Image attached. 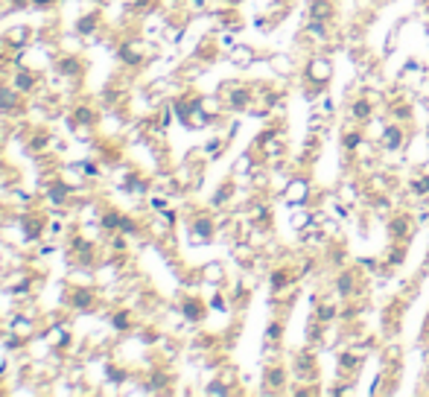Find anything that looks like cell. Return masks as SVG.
Listing matches in <instances>:
<instances>
[{
	"label": "cell",
	"mask_w": 429,
	"mask_h": 397,
	"mask_svg": "<svg viewBox=\"0 0 429 397\" xmlns=\"http://www.w3.org/2000/svg\"><path fill=\"white\" fill-rule=\"evenodd\" d=\"M333 73H336L333 58H330L324 50H313V53L304 56L298 79H301V85H306V88H327V85L333 82Z\"/></svg>",
	"instance_id": "1"
},
{
	"label": "cell",
	"mask_w": 429,
	"mask_h": 397,
	"mask_svg": "<svg viewBox=\"0 0 429 397\" xmlns=\"http://www.w3.org/2000/svg\"><path fill=\"white\" fill-rule=\"evenodd\" d=\"M316 196H319L316 181H313V175H306V172H295V175L289 178L286 190L281 193V199H284L289 207H298V205H316Z\"/></svg>",
	"instance_id": "2"
},
{
	"label": "cell",
	"mask_w": 429,
	"mask_h": 397,
	"mask_svg": "<svg viewBox=\"0 0 429 397\" xmlns=\"http://www.w3.org/2000/svg\"><path fill=\"white\" fill-rule=\"evenodd\" d=\"M415 228H418V222H415L412 210H394L386 220V231H388L391 242H409L415 237Z\"/></svg>",
	"instance_id": "3"
},
{
	"label": "cell",
	"mask_w": 429,
	"mask_h": 397,
	"mask_svg": "<svg viewBox=\"0 0 429 397\" xmlns=\"http://www.w3.org/2000/svg\"><path fill=\"white\" fill-rule=\"evenodd\" d=\"M374 114H377L374 103L368 100V97L362 94V91H359V97H353V100L345 105V120H353V123H359V126H365Z\"/></svg>",
	"instance_id": "4"
},
{
	"label": "cell",
	"mask_w": 429,
	"mask_h": 397,
	"mask_svg": "<svg viewBox=\"0 0 429 397\" xmlns=\"http://www.w3.org/2000/svg\"><path fill=\"white\" fill-rule=\"evenodd\" d=\"M426 76H429V71H426L420 62H415V58H412V62H406V65H403L397 85H400L403 91H409V94H415V91L423 85V79H426Z\"/></svg>",
	"instance_id": "5"
},
{
	"label": "cell",
	"mask_w": 429,
	"mask_h": 397,
	"mask_svg": "<svg viewBox=\"0 0 429 397\" xmlns=\"http://www.w3.org/2000/svg\"><path fill=\"white\" fill-rule=\"evenodd\" d=\"M269 68L274 71V76H281V79L298 76V73H301V62H295V56H289V53L272 56V58H269Z\"/></svg>",
	"instance_id": "6"
},
{
	"label": "cell",
	"mask_w": 429,
	"mask_h": 397,
	"mask_svg": "<svg viewBox=\"0 0 429 397\" xmlns=\"http://www.w3.org/2000/svg\"><path fill=\"white\" fill-rule=\"evenodd\" d=\"M339 0H306V18H319V21H333Z\"/></svg>",
	"instance_id": "7"
},
{
	"label": "cell",
	"mask_w": 429,
	"mask_h": 397,
	"mask_svg": "<svg viewBox=\"0 0 429 397\" xmlns=\"http://www.w3.org/2000/svg\"><path fill=\"white\" fill-rule=\"evenodd\" d=\"M310 114H319L324 120H333L336 114H339V105H336V100L327 94V91H321V94L310 103Z\"/></svg>",
	"instance_id": "8"
},
{
	"label": "cell",
	"mask_w": 429,
	"mask_h": 397,
	"mask_svg": "<svg viewBox=\"0 0 429 397\" xmlns=\"http://www.w3.org/2000/svg\"><path fill=\"white\" fill-rule=\"evenodd\" d=\"M380 260H383V266H386L388 272L400 269V266L406 263V242H388V249H386V254H383Z\"/></svg>",
	"instance_id": "9"
},
{
	"label": "cell",
	"mask_w": 429,
	"mask_h": 397,
	"mask_svg": "<svg viewBox=\"0 0 429 397\" xmlns=\"http://www.w3.org/2000/svg\"><path fill=\"white\" fill-rule=\"evenodd\" d=\"M266 383H269V388H272V391H284V388H286V383H289V371H286V365H284V362L269 365V368H266Z\"/></svg>",
	"instance_id": "10"
},
{
	"label": "cell",
	"mask_w": 429,
	"mask_h": 397,
	"mask_svg": "<svg viewBox=\"0 0 429 397\" xmlns=\"http://www.w3.org/2000/svg\"><path fill=\"white\" fill-rule=\"evenodd\" d=\"M284 330H286L284 321H281V319H274V321L266 327V342H269V345H278V342H281V336H284Z\"/></svg>",
	"instance_id": "11"
},
{
	"label": "cell",
	"mask_w": 429,
	"mask_h": 397,
	"mask_svg": "<svg viewBox=\"0 0 429 397\" xmlns=\"http://www.w3.org/2000/svg\"><path fill=\"white\" fill-rule=\"evenodd\" d=\"M231 58H234L239 68H245V65H252V62H254V50H252V47H237V50L231 53Z\"/></svg>",
	"instance_id": "12"
},
{
	"label": "cell",
	"mask_w": 429,
	"mask_h": 397,
	"mask_svg": "<svg viewBox=\"0 0 429 397\" xmlns=\"http://www.w3.org/2000/svg\"><path fill=\"white\" fill-rule=\"evenodd\" d=\"M184 316H187L190 321H199L205 316V304L199 301H184Z\"/></svg>",
	"instance_id": "13"
},
{
	"label": "cell",
	"mask_w": 429,
	"mask_h": 397,
	"mask_svg": "<svg viewBox=\"0 0 429 397\" xmlns=\"http://www.w3.org/2000/svg\"><path fill=\"white\" fill-rule=\"evenodd\" d=\"M0 105H4V108H15V105H21V97L12 94V91H6V88H0Z\"/></svg>",
	"instance_id": "14"
},
{
	"label": "cell",
	"mask_w": 429,
	"mask_h": 397,
	"mask_svg": "<svg viewBox=\"0 0 429 397\" xmlns=\"http://www.w3.org/2000/svg\"><path fill=\"white\" fill-rule=\"evenodd\" d=\"M207 278H210V281H222V266H219V263H210Z\"/></svg>",
	"instance_id": "15"
},
{
	"label": "cell",
	"mask_w": 429,
	"mask_h": 397,
	"mask_svg": "<svg viewBox=\"0 0 429 397\" xmlns=\"http://www.w3.org/2000/svg\"><path fill=\"white\" fill-rule=\"evenodd\" d=\"M120 220H123L120 213H108V217L103 220V225H105V228H120Z\"/></svg>",
	"instance_id": "16"
},
{
	"label": "cell",
	"mask_w": 429,
	"mask_h": 397,
	"mask_svg": "<svg viewBox=\"0 0 429 397\" xmlns=\"http://www.w3.org/2000/svg\"><path fill=\"white\" fill-rule=\"evenodd\" d=\"M120 228L126 231V234H132V231H135V222H132V220H126V217H123V220H120Z\"/></svg>",
	"instance_id": "17"
},
{
	"label": "cell",
	"mask_w": 429,
	"mask_h": 397,
	"mask_svg": "<svg viewBox=\"0 0 429 397\" xmlns=\"http://www.w3.org/2000/svg\"><path fill=\"white\" fill-rule=\"evenodd\" d=\"M126 324H129V316H126V313H120V316L114 319V327H120V330L126 327Z\"/></svg>",
	"instance_id": "18"
},
{
	"label": "cell",
	"mask_w": 429,
	"mask_h": 397,
	"mask_svg": "<svg viewBox=\"0 0 429 397\" xmlns=\"http://www.w3.org/2000/svg\"><path fill=\"white\" fill-rule=\"evenodd\" d=\"M85 304H91V295H88V292H79V295H76V307H85Z\"/></svg>",
	"instance_id": "19"
},
{
	"label": "cell",
	"mask_w": 429,
	"mask_h": 397,
	"mask_svg": "<svg viewBox=\"0 0 429 397\" xmlns=\"http://www.w3.org/2000/svg\"><path fill=\"white\" fill-rule=\"evenodd\" d=\"M418 170H420V172L429 178V158H426V161H420V167H418Z\"/></svg>",
	"instance_id": "20"
},
{
	"label": "cell",
	"mask_w": 429,
	"mask_h": 397,
	"mask_svg": "<svg viewBox=\"0 0 429 397\" xmlns=\"http://www.w3.org/2000/svg\"><path fill=\"white\" fill-rule=\"evenodd\" d=\"M36 6H47V4H53V0H33Z\"/></svg>",
	"instance_id": "21"
},
{
	"label": "cell",
	"mask_w": 429,
	"mask_h": 397,
	"mask_svg": "<svg viewBox=\"0 0 429 397\" xmlns=\"http://www.w3.org/2000/svg\"><path fill=\"white\" fill-rule=\"evenodd\" d=\"M426 47H429V29H426Z\"/></svg>",
	"instance_id": "22"
}]
</instances>
